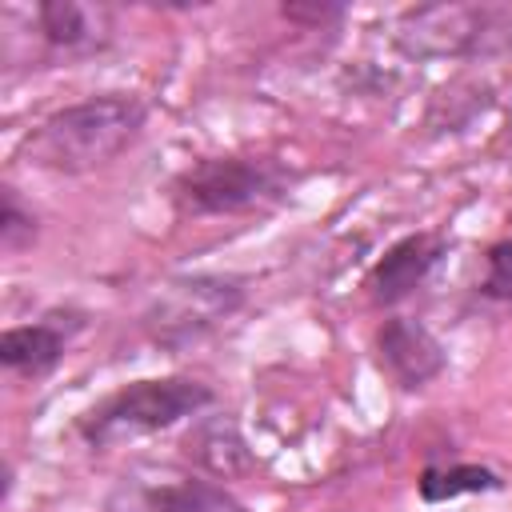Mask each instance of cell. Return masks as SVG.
I'll return each instance as SVG.
<instances>
[{"mask_svg":"<svg viewBox=\"0 0 512 512\" xmlns=\"http://www.w3.org/2000/svg\"><path fill=\"white\" fill-rule=\"evenodd\" d=\"M148 128V104L132 92H96L48 112L24 140L20 156L56 176H88L120 160Z\"/></svg>","mask_w":512,"mask_h":512,"instance_id":"1","label":"cell"},{"mask_svg":"<svg viewBox=\"0 0 512 512\" xmlns=\"http://www.w3.org/2000/svg\"><path fill=\"white\" fill-rule=\"evenodd\" d=\"M216 404V388L196 376H144L104 392L96 404L76 412L72 436L88 452H108L140 436L168 432L200 420Z\"/></svg>","mask_w":512,"mask_h":512,"instance_id":"2","label":"cell"},{"mask_svg":"<svg viewBox=\"0 0 512 512\" xmlns=\"http://www.w3.org/2000/svg\"><path fill=\"white\" fill-rule=\"evenodd\" d=\"M300 172L280 156H200L172 176L168 200L184 220H216V216H252L284 204Z\"/></svg>","mask_w":512,"mask_h":512,"instance_id":"3","label":"cell"},{"mask_svg":"<svg viewBox=\"0 0 512 512\" xmlns=\"http://www.w3.org/2000/svg\"><path fill=\"white\" fill-rule=\"evenodd\" d=\"M248 304V280L236 272H184L148 296L140 312V332L152 348L180 356L212 340Z\"/></svg>","mask_w":512,"mask_h":512,"instance_id":"4","label":"cell"},{"mask_svg":"<svg viewBox=\"0 0 512 512\" xmlns=\"http://www.w3.org/2000/svg\"><path fill=\"white\" fill-rule=\"evenodd\" d=\"M396 40L420 60H488L512 48V8L500 4H420L404 8Z\"/></svg>","mask_w":512,"mask_h":512,"instance_id":"5","label":"cell"},{"mask_svg":"<svg viewBox=\"0 0 512 512\" xmlns=\"http://www.w3.org/2000/svg\"><path fill=\"white\" fill-rule=\"evenodd\" d=\"M104 512H248L204 472H128L104 496Z\"/></svg>","mask_w":512,"mask_h":512,"instance_id":"6","label":"cell"},{"mask_svg":"<svg viewBox=\"0 0 512 512\" xmlns=\"http://www.w3.org/2000/svg\"><path fill=\"white\" fill-rule=\"evenodd\" d=\"M372 356L376 368L396 384L400 392H420L432 380L448 372V348L444 340L416 316H384L372 332Z\"/></svg>","mask_w":512,"mask_h":512,"instance_id":"7","label":"cell"},{"mask_svg":"<svg viewBox=\"0 0 512 512\" xmlns=\"http://www.w3.org/2000/svg\"><path fill=\"white\" fill-rule=\"evenodd\" d=\"M36 44L48 60L72 64L112 48L116 16L108 4H80V0H40L32 8Z\"/></svg>","mask_w":512,"mask_h":512,"instance_id":"8","label":"cell"},{"mask_svg":"<svg viewBox=\"0 0 512 512\" xmlns=\"http://www.w3.org/2000/svg\"><path fill=\"white\" fill-rule=\"evenodd\" d=\"M448 248H452V240L444 232H436V228L404 232L368 268V276H364L368 300L376 308H400L404 300H412L428 284V276L440 268V260L448 256Z\"/></svg>","mask_w":512,"mask_h":512,"instance_id":"9","label":"cell"},{"mask_svg":"<svg viewBox=\"0 0 512 512\" xmlns=\"http://www.w3.org/2000/svg\"><path fill=\"white\" fill-rule=\"evenodd\" d=\"M88 312L64 304V308H48L40 320L32 324H8L0 336V364L8 376L20 380H44L60 368V360L68 356L72 340L84 332Z\"/></svg>","mask_w":512,"mask_h":512,"instance_id":"10","label":"cell"},{"mask_svg":"<svg viewBox=\"0 0 512 512\" xmlns=\"http://www.w3.org/2000/svg\"><path fill=\"white\" fill-rule=\"evenodd\" d=\"M184 452L188 460H196V468L212 480H232V476H244L252 468V452L236 428V420H224V416H200L192 420V432L184 436Z\"/></svg>","mask_w":512,"mask_h":512,"instance_id":"11","label":"cell"},{"mask_svg":"<svg viewBox=\"0 0 512 512\" xmlns=\"http://www.w3.org/2000/svg\"><path fill=\"white\" fill-rule=\"evenodd\" d=\"M504 476L488 464L476 460H448V464H424L416 476V496L424 504H448L460 496H484V492H500Z\"/></svg>","mask_w":512,"mask_h":512,"instance_id":"12","label":"cell"},{"mask_svg":"<svg viewBox=\"0 0 512 512\" xmlns=\"http://www.w3.org/2000/svg\"><path fill=\"white\" fill-rule=\"evenodd\" d=\"M36 236H40L36 208L20 196L16 184H0V248H4V256H16V252L32 248Z\"/></svg>","mask_w":512,"mask_h":512,"instance_id":"13","label":"cell"},{"mask_svg":"<svg viewBox=\"0 0 512 512\" xmlns=\"http://www.w3.org/2000/svg\"><path fill=\"white\" fill-rule=\"evenodd\" d=\"M476 300L484 308H512V236L488 244L484 276L476 280Z\"/></svg>","mask_w":512,"mask_h":512,"instance_id":"14","label":"cell"},{"mask_svg":"<svg viewBox=\"0 0 512 512\" xmlns=\"http://www.w3.org/2000/svg\"><path fill=\"white\" fill-rule=\"evenodd\" d=\"M280 16L304 32H328L348 16V8L332 0H296V4H280Z\"/></svg>","mask_w":512,"mask_h":512,"instance_id":"15","label":"cell"}]
</instances>
